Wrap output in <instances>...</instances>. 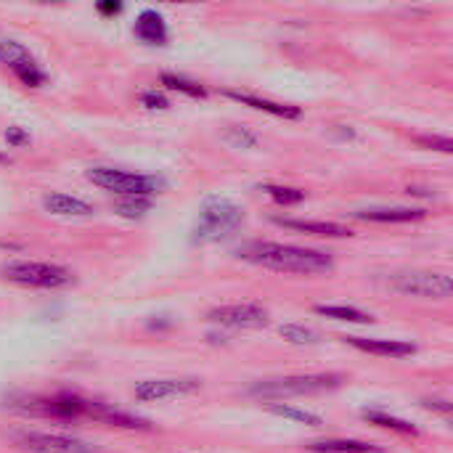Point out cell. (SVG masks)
<instances>
[{"mask_svg":"<svg viewBox=\"0 0 453 453\" xmlns=\"http://www.w3.org/2000/svg\"><path fill=\"white\" fill-rule=\"evenodd\" d=\"M308 449L313 453H382V449L374 446V443H366V441H348V438L313 441Z\"/></svg>","mask_w":453,"mask_h":453,"instance_id":"2e32d148","label":"cell"},{"mask_svg":"<svg viewBox=\"0 0 453 453\" xmlns=\"http://www.w3.org/2000/svg\"><path fill=\"white\" fill-rule=\"evenodd\" d=\"M226 138H228L231 143H236V146H255V143H257L255 135H250V133H244V130H239V127H231Z\"/></svg>","mask_w":453,"mask_h":453,"instance_id":"4316f807","label":"cell"},{"mask_svg":"<svg viewBox=\"0 0 453 453\" xmlns=\"http://www.w3.org/2000/svg\"><path fill=\"white\" fill-rule=\"evenodd\" d=\"M316 313L319 316H326V319H334V321H348V324H372L374 319L358 308H350V305H316Z\"/></svg>","mask_w":453,"mask_h":453,"instance_id":"ac0fdd59","label":"cell"},{"mask_svg":"<svg viewBox=\"0 0 453 453\" xmlns=\"http://www.w3.org/2000/svg\"><path fill=\"white\" fill-rule=\"evenodd\" d=\"M88 180H93L96 186L122 194V196H151L154 191L162 188V180L154 175H138V173H127V170H117V167H90Z\"/></svg>","mask_w":453,"mask_h":453,"instance_id":"5b68a950","label":"cell"},{"mask_svg":"<svg viewBox=\"0 0 453 453\" xmlns=\"http://www.w3.org/2000/svg\"><path fill=\"white\" fill-rule=\"evenodd\" d=\"M0 162H8V159H5V154H0Z\"/></svg>","mask_w":453,"mask_h":453,"instance_id":"1f68e13d","label":"cell"},{"mask_svg":"<svg viewBox=\"0 0 453 453\" xmlns=\"http://www.w3.org/2000/svg\"><path fill=\"white\" fill-rule=\"evenodd\" d=\"M276 226H284L289 231H300V234H311V236H332V239H345L353 236L350 228L340 226V223H326V220H295V218H273Z\"/></svg>","mask_w":453,"mask_h":453,"instance_id":"7c38bea8","label":"cell"},{"mask_svg":"<svg viewBox=\"0 0 453 453\" xmlns=\"http://www.w3.org/2000/svg\"><path fill=\"white\" fill-rule=\"evenodd\" d=\"M390 287L401 295L411 297H438L446 300L451 297L453 281L446 273H427V271H409V273H395L390 279Z\"/></svg>","mask_w":453,"mask_h":453,"instance_id":"8992f818","label":"cell"},{"mask_svg":"<svg viewBox=\"0 0 453 453\" xmlns=\"http://www.w3.org/2000/svg\"><path fill=\"white\" fill-rule=\"evenodd\" d=\"M263 191L273 199V202H279V204H300L303 199H305V194L300 191V188H289V186H263Z\"/></svg>","mask_w":453,"mask_h":453,"instance_id":"d4e9b609","label":"cell"},{"mask_svg":"<svg viewBox=\"0 0 453 453\" xmlns=\"http://www.w3.org/2000/svg\"><path fill=\"white\" fill-rule=\"evenodd\" d=\"M345 342H350L353 348L372 353V356H382V358H406L417 353L414 342L406 340H366V337H345Z\"/></svg>","mask_w":453,"mask_h":453,"instance_id":"30bf717a","label":"cell"},{"mask_svg":"<svg viewBox=\"0 0 453 453\" xmlns=\"http://www.w3.org/2000/svg\"><path fill=\"white\" fill-rule=\"evenodd\" d=\"M11 441L32 453H96V449L80 438L72 435H50V433H35V430H21V433H11Z\"/></svg>","mask_w":453,"mask_h":453,"instance_id":"52a82bcc","label":"cell"},{"mask_svg":"<svg viewBox=\"0 0 453 453\" xmlns=\"http://www.w3.org/2000/svg\"><path fill=\"white\" fill-rule=\"evenodd\" d=\"M141 104H143L146 109H167V106H170L167 96L159 93V90H146V93L141 96Z\"/></svg>","mask_w":453,"mask_h":453,"instance_id":"484cf974","label":"cell"},{"mask_svg":"<svg viewBox=\"0 0 453 453\" xmlns=\"http://www.w3.org/2000/svg\"><path fill=\"white\" fill-rule=\"evenodd\" d=\"M242 226H244V210L236 202L226 196H207L199 207L191 242L194 244L223 242V239H231Z\"/></svg>","mask_w":453,"mask_h":453,"instance_id":"7a4b0ae2","label":"cell"},{"mask_svg":"<svg viewBox=\"0 0 453 453\" xmlns=\"http://www.w3.org/2000/svg\"><path fill=\"white\" fill-rule=\"evenodd\" d=\"M236 257L260 268L281 271V273H329L334 260L329 252L295 247V244H276V242H250L236 250Z\"/></svg>","mask_w":453,"mask_h":453,"instance_id":"6da1fadb","label":"cell"},{"mask_svg":"<svg viewBox=\"0 0 453 453\" xmlns=\"http://www.w3.org/2000/svg\"><path fill=\"white\" fill-rule=\"evenodd\" d=\"M279 334L292 345H316L319 342V334L303 324H284V326H279Z\"/></svg>","mask_w":453,"mask_h":453,"instance_id":"44dd1931","label":"cell"},{"mask_svg":"<svg viewBox=\"0 0 453 453\" xmlns=\"http://www.w3.org/2000/svg\"><path fill=\"white\" fill-rule=\"evenodd\" d=\"M196 390H202L199 380H146V382H138L133 388V395L143 403H154V401L191 395Z\"/></svg>","mask_w":453,"mask_h":453,"instance_id":"9c48e42d","label":"cell"},{"mask_svg":"<svg viewBox=\"0 0 453 453\" xmlns=\"http://www.w3.org/2000/svg\"><path fill=\"white\" fill-rule=\"evenodd\" d=\"M149 210H151V202H149L146 196H125V199L117 202V212H119L122 218H130V220L143 218Z\"/></svg>","mask_w":453,"mask_h":453,"instance_id":"cb8c5ba5","label":"cell"},{"mask_svg":"<svg viewBox=\"0 0 453 453\" xmlns=\"http://www.w3.org/2000/svg\"><path fill=\"white\" fill-rule=\"evenodd\" d=\"M207 319L212 324H220V326H228V329H263L271 321L268 319V311L263 305H255V303L212 308L207 313Z\"/></svg>","mask_w":453,"mask_h":453,"instance_id":"ba28073f","label":"cell"},{"mask_svg":"<svg viewBox=\"0 0 453 453\" xmlns=\"http://www.w3.org/2000/svg\"><path fill=\"white\" fill-rule=\"evenodd\" d=\"M268 411H271V414H276V417H284V419L300 422V425H305V427H321V425H324V419H321V417H316V414H311V411H303V409H295V406L271 403V406H268Z\"/></svg>","mask_w":453,"mask_h":453,"instance_id":"d6986e66","label":"cell"},{"mask_svg":"<svg viewBox=\"0 0 453 453\" xmlns=\"http://www.w3.org/2000/svg\"><path fill=\"white\" fill-rule=\"evenodd\" d=\"M364 419H366V422H372V425H377V427L393 430V433H398V435H411V438H417V435H419V430H417L411 422L398 419V417H393V414H388V411L364 409Z\"/></svg>","mask_w":453,"mask_h":453,"instance_id":"e0dca14e","label":"cell"},{"mask_svg":"<svg viewBox=\"0 0 453 453\" xmlns=\"http://www.w3.org/2000/svg\"><path fill=\"white\" fill-rule=\"evenodd\" d=\"M356 218L366 223H411L427 218V212L411 207H372V210H358Z\"/></svg>","mask_w":453,"mask_h":453,"instance_id":"5bb4252c","label":"cell"},{"mask_svg":"<svg viewBox=\"0 0 453 453\" xmlns=\"http://www.w3.org/2000/svg\"><path fill=\"white\" fill-rule=\"evenodd\" d=\"M422 146H430V149H438V151H451V141L449 138H438V135H419L417 138Z\"/></svg>","mask_w":453,"mask_h":453,"instance_id":"83f0119b","label":"cell"},{"mask_svg":"<svg viewBox=\"0 0 453 453\" xmlns=\"http://www.w3.org/2000/svg\"><path fill=\"white\" fill-rule=\"evenodd\" d=\"M32 56H29V50H27V45L24 42H19V40H0V64H5V66H16V64H24V61H29Z\"/></svg>","mask_w":453,"mask_h":453,"instance_id":"ffe728a7","label":"cell"},{"mask_svg":"<svg viewBox=\"0 0 453 453\" xmlns=\"http://www.w3.org/2000/svg\"><path fill=\"white\" fill-rule=\"evenodd\" d=\"M98 11H101L104 16H111V13H119L122 5H119V3H98Z\"/></svg>","mask_w":453,"mask_h":453,"instance_id":"4dcf8cb0","label":"cell"},{"mask_svg":"<svg viewBox=\"0 0 453 453\" xmlns=\"http://www.w3.org/2000/svg\"><path fill=\"white\" fill-rule=\"evenodd\" d=\"M13 74H16L27 88H40V85H45V72L35 64V58H29V61H24V64H16V66H13Z\"/></svg>","mask_w":453,"mask_h":453,"instance_id":"603a6c76","label":"cell"},{"mask_svg":"<svg viewBox=\"0 0 453 453\" xmlns=\"http://www.w3.org/2000/svg\"><path fill=\"white\" fill-rule=\"evenodd\" d=\"M162 85H167L170 90L186 93V96H191V98H204V96H207V90H204L202 85H196V82H191V80H186V77L170 74V72L162 74Z\"/></svg>","mask_w":453,"mask_h":453,"instance_id":"7402d4cb","label":"cell"},{"mask_svg":"<svg viewBox=\"0 0 453 453\" xmlns=\"http://www.w3.org/2000/svg\"><path fill=\"white\" fill-rule=\"evenodd\" d=\"M42 207L50 215H58V218H88V215H93V207L85 199L69 196V194H61V191L45 194L42 196Z\"/></svg>","mask_w":453,"mask_h":453,"instance_id":"8fae6325","label":"cell"},{"mask_svg":"<svg viewBox=\"0 0 453 453\" xmlns=\"http://www.w3.org/2000/svg\"><path fill=\"white\" fill-rule=\"evenodd\" d=\"M228 98L244 104V106H252L257 111H268L273 117H284V119H297L300 117V109L297 106H289V104H276V101H268V98H257L252 93H242V90H226Z\"/></svg>","mask_w":453,"mask_h":453,"instance_id":"9a60e30c","label":"cell"},{"mask_svg":"<svg viewBox=\"0 0 453 453\" xmlns=\"http://www.w3.org/2000/svg\"><path fill=\"white\" fill-rule=\"evenodd\" d=\"M0 276L16 287H32V289H61L74 281L72 271L53 263H32V260L5 263L0 268Z\"/></svg>","mask_w":453,"mask_h":453,"instance_id":"277c9868","label":"cell"},{"mask_svg":"<svg viewBox=\"0 0 453 453\" xmlns=\"http://www.w3.org/2000/svg\"><path fill=\"white\" fill-rule=\"evenodd\" d=\"M345 382L342 374H295V377H281V380H265V382H255L250 388V395L260 398V401H281V398H292V395H316V393H329L337 390Z\"/></svg>","mask_w":453,"mask_h":453,"instance_id":"3957f363","label":"cell"},{"mask_svg":"<svg viewBox=\"0 0 453 453\" xmlns=\"http://www.w3.org/2000/svg\"><path fill=\"white\" fill-rule=\"evenodd\" d=\"M425 406L430 409V411H441V414H451V403L449 401H441V398H435V401H425Z\"/></svg>","mask_w":453,"mask_h":453,"instance_id":"f546056e","label":"cell"},{"mask_svg":"<svg viewBox=\"0 0 453 453\" xmlns=\"http://www.w3.org/2000/svg\"><path fill=\"white\" fill-rule=\"evenodd\" d=\"M5 141L11 143V146H24V143H29V133L24 130V127H8L5 130Z\"/></svg>","mask_w":453,"mask_h":453,"instance_id":"f1b7e54d","label":"cell"},{"mask_svg":"<svg viewBox=\"0 0 453 453\" xmlns=\"http://www.w3.org/2000/svg\"><path fill=\"white\" fill-rule=\"evenodd\" d=\"M135 37L146 45H165L167 42V24L159 11H141L135 19Z\"/></svg>","mask_w":453,"mask_h":453,"instance_id":"4fadbf2b","label":"cell"}]
</instances>
